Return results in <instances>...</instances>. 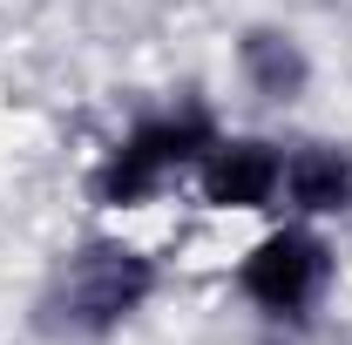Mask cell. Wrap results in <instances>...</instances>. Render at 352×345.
Instances as JSON below:
<instances>
[{"instance_id":"cell-1","label":"cell","mask_w":352,"mask_h":345,"mask_svg":"<svg viewBox=\"0 0 352 345\" xmlns=\"http://www.w3.org/2000/svg\"><path fill=\"white\" fill-rule=\"evenodd\" d=\"M156 298H163V258L122 230H88L47 271L41 325L68 345H109Z\"/></svg>"},{"instance_id":"cell-2","label":"cell","mask_w":352,"mask_h":345,"mask_svg":"<svg viewBox=\"0 0 352 345\" xmlns=\"http://www.w3.org/2000/svg\"><path fill=\"white\" fill-rule=\"evenodd\" d=\"M217 109L210 102H170V109H142L122 135H109V149L88 163V203L102 216H135L156 210L170 190L190 183L197 156L217 142Z\"/></svg>"},{"instance_id":"cell-3","label":"cell","mask_w":352,"mask_h":345,"mask_svg":"<svg viewBox=\"0 0 352 345\" xmlns=\"http://www.w3.org/2000/svg\"><path fill=\"white\" fill-rule=\"evenodd\" d=\"M230 291L264 325H311L332 304V291H339V244H332V230L325 223H298V216L264 223L244 244L237 271H230Z\"/></svg>"},{"instance_id":"cell-4","label":"cell","mask_w":352,"mask_h":345,"mask_svg":"<svg viewBox=\"0 0 352 345\" xmlns=\"http://www.w3.org/2000/svg\"><path fill=\"white\" fill-rule=\"evenodd\" d=\"M210 216H278L285 190V142L258 129H217V142L197 156V170L183 183Z\"/></svg>"},{"instance_id":"cell-5","label":"cell","mask_w":352,"mask_h":345,"mask_svg":"<svg viewBox=\"0 0 352 345\" xmlns=\"http://www.w3.org/2000/svg\"><path fill=\"white\" fill-rule=\"evenodd\" d=\"M230 75L258 109H298L318 88V54L292 21H244L230 34Z\"/></svg>"},{"instance_id":"cell-6","label":"cell","mask_w":352,"mask_h":345,"mask_svg":"<svg viewBox=\"0 0 352 345\" xmlns=\"http://www.w3.org/2000/svg\"><path fill=\"white\" fill-rule=\"evenodd\" d=\"M278 216L325 223V230L352 223V142H339V135L285 142V190H278Z\"/></svg>"}]
</instances>
